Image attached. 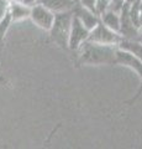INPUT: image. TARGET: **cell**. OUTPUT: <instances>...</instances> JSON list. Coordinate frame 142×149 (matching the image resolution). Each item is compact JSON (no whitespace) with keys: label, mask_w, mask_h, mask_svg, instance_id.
<instances>
[{"label":"cell","mask_w":142,"mask_h":149,"mask_svg":"<svg viewBox=\"0 0 142 149\" xmlns=\"http://www.w3.org/2000/svg\"><path fill=\"white\" fill-rule=\"evenodd\" d=\"M9 1H11V0H9Z\"/></svg>","instance_id":"obj_22"},{"label":"cell","mask_w":142,"mask_h":149,"mask_svg":"<svg viewBox=\"0 0 142 149\" xmlns=\"http://www.w3.org/2000/svg\"><path fill=\"white\" fill-rule=\"evenodd\" d=\"M116 45H102L86 40L75 51V62L78 66H104L115 65Z\"/></svg>","instance_id":"obj_1"},{"label":"cell","mask_w":142,"mask_h":149,"mask_svg":"<svg viewBox=\"0 0 142 149\" xmlns=\"http://www.w3.org/2000/svg\"><path fill=\"white\" fill-rule=\"evenodd\" d=\"M12 24V19L10 16V14H8L5 16H4V19L1 21H0V45H3L4 42V39H5V36L8 34V30L10 29V26Z\"/></svg>","instance_id":"obj_13"},{"label":"cell","mask_w":142,"mask_h":149,"mask_svg":"<svg viewBox=\"0 0 142 149\" xmlns=\"http://www.w3.org/2000/svg\"><path fill=\"white\" fill-rule=\"evenodd\" d=\"M54 17H56V14L51 9L45 6L43 4L37 3L31 6L30 20L37 27H40V29H42L45 31L51 30V27L54 22Z\"/></svg>","instance_id":"obj_4"},{"label":"cell","mask_w":142,"mask_h":149,"mask_svg":"<svg viewBox=\"0 0 142 149\" xmlns=\"http://www.w3.org/2000/svg\"><path fill=\"white\" fill-rule=\"evenodd\" d=\"M19 1H22L24 4H26V5H30V6H32V5H35V4L40 3L41 0H19Z\"/></svg>","instance_id":"obj_18"},{"label":"cell","mask_w":142,"mask_h":149,"mask_svg":"<svg viewBox=\"0 0 142 149\" xmlns=\"http://www.w3.org/2000/svg\"><path fill=\"white\" fill-rule=\"evenodd\" d=\"M111 1L113 0H97L95 4V9H97V14L100 16L102 14H104L106 10H109L111 6Z\"/></svg>","instance_id":"obj_14"},{"label":"cell","mask_w":142,"mask_h":149,"mask_svg":"<svg viewBox=\"0 0 142 149\" xmlns=\"http://www.w3.org/2000/svg\"><path fill=\"white\" fill-rule=\"evenodd\" d=\"M9 14L12 19V22L26 20V19H30L31 6L19 0H11L9 3Z\"/></svg>","instance_id":"obj_9"},{"label":"cell","mask_w":142,"mask_h":149,"mask_svg":"<svg viewBox=\"0 0 142 149\" xmlns=\"http://www.w3.org/2000/svg\"><path fill=\"white\" fill-rule=\"evenodd\" d=\"M89 32H90V30L86 29V27L83 25V22H82L75 15H73L71 34H69V42H68L69 50L73 51V52H75V51L82 46V44L88 40Z\"/></svg>","instance_id":"obj_5"},{"label":"cell","mask_w":142,"mask_h":149,"mask_svg":"<svg viewBox=\"0 0 142 149\" xmlns=\"http://www.w3.org/2000/svg\"><path fill=\"white\" fill-rule=\"evenodd\" d=\"M136 1H137V0H125V3L129 4V5H132V4L136 3Z\"/></svg>","instance_id":"obj_19"},{"label":"cell","mask_w":142,"mask_h":149,"mask_svg":"<svg viewBox=\"0 0 142 149\" xmlns=\"http://www.w3.org/2000/svg\"><path fill=\"white\" fill-rule=\"evenodd\" d=\"M41 4L57 14V13H64V11H73L78 4L74 0H41Z\"/></svg>","instance_id":"obj_10"},{"label":"cell","mask_w":142,"mask_h":149,"mask_svg":"<svg viewBox=\"0 0 142 149\" xmlns=\"http://www.w3.org/2000/svg\"><path fill=\"white\" fill-rule=\"evenodd\" d=\"M73 13H74V15L79 19L82 22H83V25L88 30L94 29V27L98 25V22L100 21V16L98 14H95L94 11L89 10V9L83 8L82 5H79V4L74 8Z\"/></svg>","instance_id":"obj_8"},{"label":"cell","mask_w":142,"mask_h":149,"mask_svg":"<svg viewBox=\"0 0 142 149\" xmlns=\"http://www.w3.org/2000/svg\"><path fill=\"white\" fill-rule=\"evenodd\" d=\"M100 20H102L108 27H110L111 30L116 31V32L120 31V25H121L120 13L109 9V10H106L104 14L100 15Z\"/></svg>","instance_id":"obj_11"},{"label":"cell","mask_w":142,"mask_h":149,"mask_svg":"<svg viewBox=\"0 0 142 149\" xmlns=\"http://www.w3.org/2000/svg\"><path fill=\"white\" fill-rule=\"evenodd\" d=\"M74 1H75L77 4H79V0H74Z\"/></svg>","instance_id":"obj_21"},{"label":"cell","mask_w":142,"mask_h":149,"mask_svg":"<svg viewBox=\"0 0 142 149\" xmlns=\"http://www.w3.org/2000/svg\"><path fill=\"white\" fill-rule=\"evenodd\" d=\"M9 3H10L9 0H0V21L9 11Z\"/></svg>","instance_id":"obj_16"},{"label":"cell","mask_w":142,"mask_h":149,"mask_svg":"<svg viewBox=\"0 0 142 149\" xmlns=\"http://www.w3.org/2000/svg\"><path fill=\"white\" fill-rule=\"evenodd\" d=\"M95 4H97V0H79V5H82L85 9H89V10L94 11L97 14V9H95Z\"/></svg>","instance_id":"obj_15"},{"label":"cell","mask_w":142,"mask_h":149,"mask_svg":"<svg viewBox=\"0 0 142 149\" xmlns=\"http://www.w3.org/2000/svg\"><path fill=\"white\" fill-rule=\"evenodd\" d=\"M117 47L130 51V52L136 55L140 60H142V41H140V40L121 39V41L117 44Z\"/></svg>","instance_id":"obj_12"},{"label":"cell","mask_w":142,"mask_h":149,"mask_svg":"<svg viewBox=\"0 0 142 149\" xmlns=\"http://www.w3.org/2000/svg\"><path fill=\"white\" fill-rule=\"evenodd\" d=\"M140 41H142V26L140 27Z\"/></svg>","instance_id":"obj_20"},{"label":"cell","mask_w":142,"mask_h":149,"mask_svg":"<svg viewBox=\"0 0 142 149\" xmlns=\"http://www.w3.org/2000/svg\"><path fill=\"white\" fill-rule=\"evenodd\" d=\"M88 41L95 44H102V45H116L121 41V36L119 32L111 30L108 27L104 22L100 20L98 25L91 29L89 32Z\"/></svg>","instance_id":"obj_3"},{"label":"cell","mask_w":142,"mask_h":149,"mask_svg":"<svg viewBox=\"0 0 142 149\" xmlns=\"http://www.w3.org/2000/svg\"><path fill=\"white\" fill-rule=\"evenodd\" d=\"M121 17V25H120V34L121 39L126 40H140V29L136 27L135 24L131 20L130 16V5L129 4H123V6L120 11Z\"/></svg>","instance_id":"obj_6"},{"label":"cell","mask_w":142,"mask_h":149,"mask_svg":"<svg viewBox=\"0 0 142 149\" xmlns=\"http://www.w3.org/2000/svg\"><path fill=\"white\" fill-rule=\"evenodd\" d=\"M115 65H120V66L130 68L140 77V80H142V60H140L136 55L130 52V51L117 47Z\"/></svg>","instance_id":"obj_7"},{"label":"cell","mask_w":142,"mask_h":149,"mask_svg":"<svg viewBox=\"0 0 142 149\" xmlns=\"http://www.w3.org/2000/svg\"><path fill=\"white\" fill-rule=\"evenodd\" d=\"M73 11L57 13L54 17V22L49 30V37L57 46L62 50H69L68 42H69V34L71 26L73 20Z\"/></svg>","instance_id":"obj_2"},{"label":"cell","mask_w":142,"mask_h":149,"mask_svg":"<svg viewBox=\"0 0 142 149\" xmlns=\"http://www.w3.org/2000/svg\"><path fill=\"white\" fill-rule=\"evenodd\" d=\"M142 96V80H141V85H140V87H139V90H137V92H136V95L132 97V98L129 101V104H132L134 102H136L137 100L140 98V97Z\"/></svg>","instance_id":"obj_17"}]
</instances>
